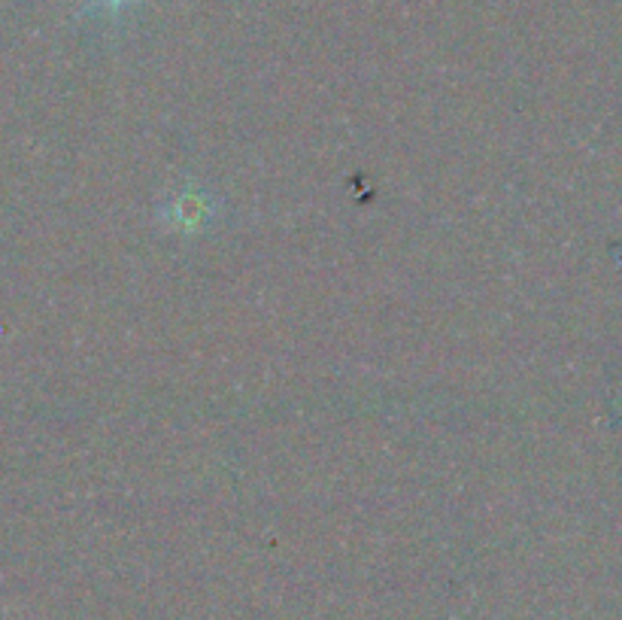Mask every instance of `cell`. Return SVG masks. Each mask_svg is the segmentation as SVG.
Segmentation results:
<instances>
[{"instance_id": "6da1fadb", "label": "cell", "mask_w": 622, "mask_h": 620, "mask_svg": "<svg viewBox=\"0 0 622 620\" xmlns=\"http://www.w3.org/2000/svg\"><path fill=\"white\" fill-rule=\"evenodd\" d=\"M110 3H122V0H110Z\"/></svg>"}]
</instances>
